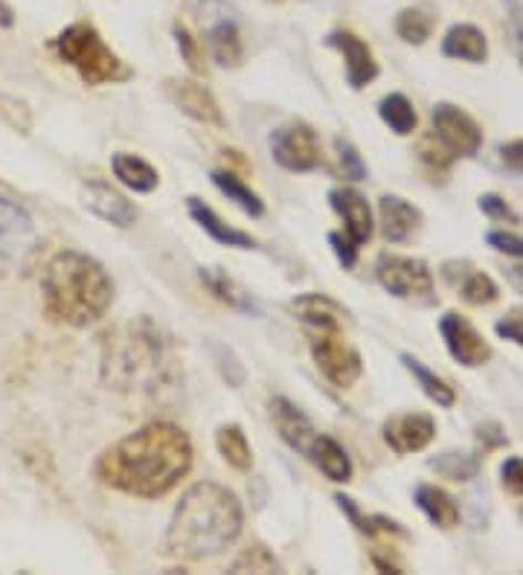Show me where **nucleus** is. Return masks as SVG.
Here are the masks:
<instances>
[{
    "mask_svg": "<svg viewBox=\"0 0 523 575\" xmlns=\"http://www.w3.org/2000/svg\"><path fill=\"white\" fill-rule=\"evenodd\" d=\"M460 294L469 306H492V302H498V297H501V288H498V283H494L489 274L471 268L469 274L460 279Z\"/></svg>",
    "mask_w": 523,
    "mask_h": 575,
    "instance_id": "33",
    "label": "nucleus"
},
{
    "mask_svg": "<svg viewBox=\"0 0 523 575\" xmlns=\"http://www.w3.org/2000/svg\"><path fill=\"white\" fill-rule=\"evenodd\" d=\"M503 274H506L509 285H512L517 294H523V259H517V265H509Z\"/></svg>",
    "mask_w": 523,
    "mask_h": 575,
    "instance_id": "45",
    "label": "nucleus"
},
{
    "mask_svg": "<svg viewBox=\"0 0 523 575\" xmlns=\"http://www.w3.org/2000/svg\"><path fill=\"white\" fill-rule=\"evenodd\" d=\"M401 363H404V369L416 378V383L422 387V392L428 396V399L437 401L439 407H454L457 392L445 378H439L437 372H431V369L424 367L419 358H413V355H401Z\"/></svg>",
    "mask_w": 523,
    "mask_h": 575,
    "instance_id": "26",
    "label": "nucleus"
},
{
    "mask_svg": "<svg viewBox=\"0 0 523 575\" xmlns=\"http://www.w3.org/2000/svg\"><path fill=\"white\" fill-rule=\"evenodd\" d=\"M442 55L457 59V62L483 64L489 59V39L474 23H457L442 39Z\"/></svg>",
    "mask_w": 523,
    "mask_h": 575,
    "instance_id": "20",
    "label": "nucleus"
},
{
    "mask_svg": "<svg viewBox=\"0 0 523 575\" xmlns=\"http://www.w3.org/2000/svg\"><path fill=\"white\" fill-rule=\"evenodd\" d=\"M270 152L274 161L288 172H311L320 166V143L308 125H283L270 134Z\"/></svg>",
    "mask_w": 523,
    "mask_h": 575,
    "instance_id": "10",
    "label": "nucleus"
},
{
    "mask_svg": "<svg viewBox=\"0 0 523 575\" xmlns=\"http://www.w3.org/2000/svg\"><path fill=\"white\" fill-rule=\"evenodd\" d=\"M433 437H437V422L424 413H399L384 422V442L399 456L424 451Z\"/></svg>",
    "mask_w": 523,
    "mask_h": 575,
    "instance_id": "12",
    "label": "nucleus"
},
{
    "mask_svg": "<svg viewBox=\"0 0 523 575\" xmlns=\"http://www.w3.org/2000/svg\"><path fill=\"white\" fill-rule=\"evenodd\" d=\"M329 245H331V250H335V256H338L343 268H355V261H358V250H361V247H355L352 242L343 236V233H331Z\"/></svg>",
    "mask_w": 523,
    "mask_h": 575,
    "instance_id": "42",
    "label": "nucleus"
},
{
    "mask_svg": "<svg viewBox=\"0 0 523 575\" xmlns=\"http://www.w3.org/2000/svg\"><path fill=\"white\" fill-rule=\"evenodd\" d=\"M111 170H114L116 181L123 186H129L131 192H154L157 184H161L157 170H154L148 161H143L140 154L116 152L114 157H111Z\"/></svg>",
    "mask_w": 523,
    "mask_h": 575,
    "instance_id": "22",
    "label": "nucleus"
},
{
    "mask_svg": "<svg viewBox=\"0 0 523 575\" xmlns=\"http://www.w3.org/2000/svg\"><path fill=\"white\" fill-rule=\"evenodd\" d=\"M376 277L392 297L422 302V306L437 302V294H433V274L424 259L399 254H381L376 261Z\"/></svg>",
    "mask_w": 523,
    "mask_h": 575,
    "instance_id": "6",
    "label": "nucleus"
},
{
    "mask_svg": "<svg viewBox=\"0 0 523 575\" xmlns=\"http://www.w3.org/2000/svg\"><path fill=\"white\" fill-rule=\"evenodd\" d=\"M335 148H338L343 175H347L349 181H363V177H367V163H363V157L358 154V148H355L349 140H335Z\"/></svg>",
    "mask_w": 523,
    "mask_h": 575,
    "instance_id": "34",
    "label": "nucleus"
},
{
    "mask_svg": "<svg viewBox=\"0 0 523 575\" xmlns=\"http://www.w3.org/2000/svg\"><path fill=\"white\" fill-rule=\"evenodd\" d=\"M175 39H177V50H181V55H184V62L189 64V70H193V73H201V70H204V53H201L198 41L193 39V32L186 30V27H181V23H175Z\"/></svg>",
    "mask_w": 523,
    "mask_h": 575,
    "instance_id": "35",
    "label": "nucleus"
},
{
    "mask_svg": "<svg viewBox=\"0 0 523 575\" xmlns=\"http://www.w3.org/2000/svg\"><path fill=\"white\" fill-rule=\"evenodd\" d=\"M44 311L53 322L85 329L102 320L114 302V283L93 256L62 250L47 261L41 277Z\"/></svg>",
    "mask_w": 523,
    "mask_h": 575,
    "instance_id": "3",
    "label": "nucleus"
},
{
    "mask_svg": "<svg viewBox=\"0 0 523 575\" xmlns=\"http://www.w3.org/2000/svg\"><path fill=\"white\" fill-rule=\"evenodd\" d=\"M201 283L207 285V291L216 299H222L224 306L236 308L242 315H259V306L254 302V297L242 288L236 279H230L224 270L218 268H201L198 270Z\"/></svg>",
    "mask_w": 523,
    "mask_h": 575,
    "instance_id": "24",
    "label": "nucleus"
},
{
    "mask_svg": "<svg viewBox=\"0 0 523 575\" xmlns=\"http://www.w3.org/2000/svg\"><path fill=\"white\" fill-rule=\"evenodd\" d=\"M433 27H437V18L419 7L401 9L399 21H396V32H399V39L404 41V44H413V47H422L424 41L431 39Z\"/></svg>",
    "mask_w": 523,
    "mask_h": 575,
    "instance_id": "32",
    "label": "nucleus"
},
{
    "mask_svg": "<svg viewBox=\"0 0 523 575\" xmlns=\"http://www.w3.org/2000/svg\"><path fill=\"white\" fill-rule=\"evenodd\" d=\"M521 517H523V512H521Z\"/></svg>",
    "mask_w": 523,
    "mask_h": 575,
    "instance_id": "48",
    "label": "nucleus"
},
{
    "mask_svg": "<svg viewBox=\"0 0 523 575\" xmlns=\"http://www.w3.org/2000/svg\"><path fill=\"white\" fill-rule=\"evenodd\" d=\"M35 238L39 230L32 215L21 204L0 195V274L23 268V261L35 247Z\"/></svg>",
    "mask_w": 523,
    "mask_h": 575,
    "instance_id": "7",
    "label": "nucleus"
},
{
    "mask_svg": "<svg viewBox=\"0 0 523 575\" xmlns=\"http://www.w3.org/2000/svg\"><path fill=\"white\" fill-rule=\"evenodd\" d=\"M239 497L218 483H198L186 491L166 530V553L184 561L222 555L242 535Z\"/></svg>",
    "mask_w": 523,
    "mask_h": 575,
    "instance_id": "2",
    "label": "nucleus"
},
{
    "mask_svg": "<svg viewBox=\"0 0 523 575\" xmlns=\"http://www.w3.org/2000/svg\"><path fill=\"white\" fill-rule=\"evenodd\" d=\"M170 363V349L152 320L131 322L120 338L105 343L102 378L120 390H157Z\"/></svg>",
    "mask_w": 523,
    "mask_h": 575,
    "instance_id": "4",
    "label": "nucleus"
},
{
    "mask_svg": "<svg viewBox=\"0 0 523 575\" xmlns=\"http://www.w3.org/2000/svg\"><path fill=\"white\" fill-rule=\"evenodd\" d=\"M329 201H331V209L343 218V236L352 242L355 247L367 245L372 238V230H376V224H372V209L367 204L358 189H349V186H340V189H331L329 192Z\"/></svg>",
    "mask_w": 523,
    "mask_h": 575,
    "instance_id": "13",
    "label": "nucleus"
},
{
    "mask_svg": "<svg viewBox=\"0 0 523 575\" xmlns=\"http://www.w3.org/2000/svg\"><path fill=\"white\" fill-rule=\"evenodd\" d=\"M378 116H381V123H384L392 134H399V137L413 134L416 125H419L413 102H410L404 93H390V96H384L381 105H378Z\"/></svg>",
    "mask_w": 523,
    "mask_h": 575,
    "instance_id": "27",
    "label": "nucleus"
},
{
    "mask_svg": "<svg viewBox=\"0 0 523 575\" xmlns=\"http://www.w3.org/2000/svg\"><path fill=\"white\" fill-rule=\"evenodd\" d=\"M209 47H213V59L222 68H239L242 62V39L236 23L222 21L209 30Z\"/></svg>",
    "mask_w": 523,
    "mask_h": 575,
    "instance_id": "31",
    "label": "nucleus"
},
{
    "mask_svg": "<svg viewBox=\"0 0 523 575\" xmlns=\"http://www.w3.org/2000/svg\"><path fill=\"white\" fill-rule=\"evenodd\" d=\"M82 204L96 218L114 224V227H131L137 222V207L125 198L123 192H116L114 186L102 184V181H91V184L82 186Z\"/></svg>",
    "mask_w": 523,
    "mask_h": 575,
    "instance_id": "16",
    "label": "nucleus"
},
{
    "mask_svg": "<svg viewBox=\"0 0 523 575\" xmlns=\"http://www.w3.org/2000/svg\"><path fill=\"white\" fill-rule=\"evenodd\" d=\"M166 93L175 102V107H181L186 116H193L195 123L224 125L218 100L209 93V88H204L195 79H172L170 85H166Z\"/></svg>",
    "mask_w": 523,
    "mask_h": 575,
    "instance_id": "14",
    "label": "nucleus"
},
{
    "mask_svg": "<svg viewBox=\"0 0 523 575\" xmlns=\"http://www.w3.org/2000/svg\"><path fill=\"white\" fill-rule=\"evenodd\" d=\"M501 480L503 489H509L512 494L523 497V460L521 456H509L501 465Z\"/></svg>",
    "mask_w": 523,
    "mask_h": 575,
    "instance_id": "41",
    "label": "nucleus"
},
{
    "mask_svg": "<svg viewBox=\"0 0 523 575\" xmlns=\"http://www.w3.org/2000/svg\"><path fill=\"white\" fill-rule=\"evenodd\" d=\"M291 315L320 331H340L347 322V311L326 294H302V297L291 299Z\"/></svg>",
    "mask_w": 523,
    "mask_h": 575,
    "instance_id": "19",
    "label": "nucleus"
},
{
    "mask_svg": "<svg viewBox=\"0 0 523 575\" xmlns=\"http://www.w3.org/2000/svg\"><path fill=\"white\" fill-rule=\"evenodd\" d=\"M16 23V18H12V9L0 0V27H12Z\"/></svg>",
    "mask_w": 523,
    "mask_h": 575,
    "instance_id": "47",
    "label": "nucleus"
},
{
    "mask_svg": "<svg viewBox=\"0 0 523 575\" xmlns=\"http://www.w3.org/2000/svg\"><path fill=\"white\" fill-rule=\"evenodd\" d=\"M521 64H523V62H521Z\"/></svg>",
    "mask_w": 523,
    "mask_h": 575,
    "instance_id": "49",
    "label": "nucleus"
},
{
    "mask_svg": "<svg viewBox=\"0 0 523 575\" xmlns=\"http://www.w3.org/2000/svg\"><path fill=\"white\" fill-rule=\"evenodd\" d=\"M416 506L419 512L439 526V530H454L457 523H460V506H457V500L448 494V491L437 489V485H419L416 489Z\"/></svg>",
    "mask_w": 523,
    "mask_h": 575,
    "instance_id": "23",
    "label": "nucleus"
},
{
    "mask_svg": "<svg viewBox=\"0 0 523 575\" xmlns=\"http://www.w3.org/2000/svg\"><path fill=\"white\" fill-rule=\"evenodd\" d=\"M216 445L218 453L230 462L233 469L250 471V465H254V451H250V442H247L245 430H242L239 424H224V428H218Z\"/></svg>",
    "mask_w": 523,
    "mask_h": 575,
    "instance_id": "28",
    "label": "nucleus"
},
{
    "mask_svg": "<svg viewBox=\"0 0 523 575\" xmlns=\"http://www.w3.org/2000/svg\"><path fill=\"white\" fill-rule=\"evenodd\" d=\"M193 469V442L170 422H154L129 433L102 453L96 480L131 497H163Z\"/></svg>",
    "mask_w": 523,
    "mask_h": 575,
    "instance_id": "1",
    "label": "nucleus"
},
{
    "mask_svg": "<svg viewBox=\"0 0 523 575\" xmlns=\"http://www.w3.org/2000/svg\"><path fill=\"white\" fill-rule=\"evenodd\" d=\"M55 50L70 68L76 70L85 85H114V82H125L131 76L123 59L85 21L70 23L68 30L55 39Z\"/></svg>",
    "mask_w": 523,
    "mask_h": 575,
    "instance_id": "5",
    "label": "nucleus"
},
{
    "mask_svg": "<svg viewBox=\"0 0 523 575\" xmlns=\"http://www.w3.org/2000/svg\"><path fill=\"white\" fill-rule=\"evenodd\" d=\"M480 445L483 451H494V448H506L509 445V437L503 433L501 424H483L480 428Z\"/></svg>",
    "mask_w": 523,
    "mask_h": 575,
    "instance_id": "44",
    "label": "nucleus"
},
{
    "mask_svg": "<svg viewBox=\"0 0 523 575\" xmlns=\"http://www.w3.org/2000/svg\"><path fill=\"white\" fill-rule=\"evenodd\" d=\"M494 331L503 340H512V343H517L523 349V308H512L503 320H498Z\"/></svg>",
    "mask_w": 523,
    "mask_h": 575,
    "instance_id": "40",
    "label": "nucleus"
},
{
    "mask_svg": "<svg viewBox=\"0 0 523 575\" xmlns=\"http://www.w3.org/2000/svg\"><path fill=\"white\" fill-rule=\"evenodd\" d=\"M433 137L454 154V157H478L483 148V129L478 120L462 111L460 105L451 102H439L433 105Z\"/></svg>",
    "mask_w": 523,
    "mask_h": 575,
    "instance_id": "8",
    "label": "nucleus"
},
{
    "mask_svg": "<svg viewBox=\"0 0 523 575\" xmlns=\"http://www.w3.org/2000/svg\"><path fill=\"white\" fill-rule=\"evenodd\" d=\"M428 469H433L439 476L451 480V483H469V480L480 474V460L469 451H445L439 453L437 460L428 462Z\"/></svg>",
    "mask_w": 523,
    "mask_h": 575,
    "instance_id": "30",
    "label": "nucleus"
},
{
    "mask_svg": "<svg viewBox=\"0 0 523 575\" xmlns=\"http://www.w3.org/2000/svg\"><path fill=\"white\" fill-rule=\"evenodd\" d=\"M233 569L239 573V569H254V573H270V569H279V564L274 561V555L265 553L262 546H254V550H247L245 555H242L236 564H233Z\"/></svg>",
    "mask_w": 523,
    "mask_h": 575,
    "instance_id": "38",
    "label": "nucleus"
},
{
    "mask_svg": "<svg viewBox=\"0 0 523 575\" xmlns=\"http://www.w3.org/2000/svg\"><path fill=\"white\" fill-rule=\"evenodd\" d=\"M509 7H512V23H515L517 39L523 41V7L517 3V0H509Z\"/></svg>",
    "mask_w": 523,
    "mask_h": 575,
    "instance_id": "46",
    "label": "nucleus"
},
{
    "mask_svg": "<svg viewBox=\"0 0 523 575\" xmlns=\"http://www.w3.org/2000/svg\"><path fill=\"white\" fill-rule=\"evenodd\" d=\"M209 177H213L216 189L222 192V195H227V201H233L236 207L245 209L247 215L259 218V215L265 213V204H262V198L245 184V181H242V177H236L233 172H213Z\"/></svg>",
    "mask_w": 523,
    "mask_h": 575,
    "instance_id": "29",
    "label": "nucleus"
},
{
    "mask_svg": "<svg viewBox=\"0 0 523 575\" xmlns=\"http://www.w3.org/2000/svg\"><path fill=\"white\" fill-rule=\"evenodd\" d=\"M270 415H274V422H277L279 433L294 451H306V445L311 442L315 437V428L308 422L306 415L291 404V401L285 399H274L270 401Z\"/></svg>",
    "mask_w": 523,
    "mask_h": 575,
    "instance_id": "25",
    "label": "nucleus"
},
{
    "mask_svg": "<svg viewBox=\"0 0 523 575\" xmlns=\"http://www.w3.org/2000/svg\"><path fill=\"white\" fill-rule=\"evenodd\" d=\"M186 207H189V215H193L195 222H198V227L204 233H209V236L216 238L218 245H227V247H239V250H254L256 242L247 233L236 230V227H230V224H224L222 218L216 215V209L207 207L201 198H189L186 201Z\"/></svg>",
    "mask_w": 523,
    "mask_h": 575,
    "instance_id": "21",
    "label": "nucleus"
},
{
    "mask_svg": "<svg viewBox=\"0 0 523 575\" xmlns=\"http://www.w3.org/2000/svg\"><path fill=\"white\" fill-rule=\"evenodd\" d=\"M501 161L506 170L523 175V140H512V143H503L501 146Z\"/></svg>",
    "mask_w": 523,
    "mask_h": 575,
    "instance_id": "43",
    "label": "nucleus"
},
{
    "mask_svg": "<svg viewBox=\"0 0 523 575\" xmlns=\"http://www.w3.org/2000/svg\"><path fill=\"white\" fill-rule=\"evenodd\" d=\"M378 215H381V233L390 245H404L422 227V213L410 201L399 195H384L378 201Z\"/></svg>",
    "mask_w": 523,
    "mask_h": 575,
    "instance_id": "17",
    "label": "nucleus"
},
{
    "mask_svg": "<svg viewBox=\"0 0 523 575\" xmlns=\"http://www.w3.org/2000/svg\"><path fill=\"white\" fill-rule=\"evenodd\" d=\"M311 358H315L326 381L335 383L338 390H349L363 372L358 349L340 338L338 331H320V338L311 340Z\"/></svg>",
    "mask_w": 523,
    "mask_h": 575,
    "instance_id": "9",
    "label": "nucleus"
},
{
    "mask_svg": "<svg viewBox=\"0 0 523 575\" xmlns=\"http://www.w3.org/2000/svg\"><path fill=\"white\" fill-rule=\"evenodd\" d=\"M326 44L340 50L343 62H347V82L355 88V91H361V88H367L370 82H376L378 62L367 41H361L358 35H352V32L347 30H338L331 32L329 39H326Z\"/></svg>",
    "mask_w": 523,
    "mask_h": 575,
    "instance_id": "15",
    "label": "nucleus"
},
{
    "mask_svg": "<svg viewBox=\"0 0 523 575\" xmlns=\"http://www.w3.org/2000/svg\"><path fill=\"white\" fill-rule=\"evenodd\" d=\"M485 242H489V247H494L498 254L512 256V259H523V238L515 236V233L492 230L485 233Z\"/></svg>",
    "mask_w": 523,
    "mask_h": 575,
    "instance_id": "37",
    "label": "nucleus"
},
{
    "mask_svg": "<svg viewBox=\"0 0 523 575\" xmlns=\"http://www.w3.org/2000/svg\"><path fill=\"white\" fill-rule=\"evenodd\" d=\"M302 453L315 462L317 469L324 471L326 480H331V483H349L352 480V460H349L347 448L340 445L338 439L326 437V433H315Z\"/></svg>",
    "mask_w": 523,
    "mask_h": 575,
    "instance_id": "18",
    "label": "nucleus"
},
{
    "mask_svg": "<svg viewBox=\"0 0 523 575\" xmlns=\"http://www.w3.org/2000/svg\"><path fill=\"white\" fill-rule=\"evenodd\" d=\"M439 331H442V340H445L448 352H451V358H454L460 367L478 369L483 367V363H489V358H492V346L485 343L483 335H480L465 317L451 311V315H445L439 320Z\"/></svg>",
    "mask_w": 523,
    "mask_h": 575,
    "instance_id": "11",
    "label": "nucleus"
},
{
    "mask_svg": "<svg viewBox=\"0 0 523 575\" xmlns=\"http://www.w3.org/2000/svg\"><path fill=\"white\" fill-rule=\"evenodd\" d=\"M480 209H483V215H489L492 222L521 224V215H517L515 209L509 207V204L501 198V195H494V192H489V195H480Z\"/></svg>",
    "mask_w": 523,
    "mask_h": 575,
    "instance_id": "36",
    "label": "nucleus"
},
{
    "mask_svg": "<svg viewBox=\"0 0 523 575\" xmlns=\"http://www.w3.org/2000/svg\"><path fill=\"white\" fill-rule=\"evenodd\" d=\"M419 152H422V161L431 166V170H448L451 166V161H454V154L448 152L442 143H439L437 137H428L422 140V146H419Z\"/></svg>",
    "mask_w": 523,
    "mask_h": 575,
    "instance_id": "39",
    "label": "nucleus"
}]
</instances>
